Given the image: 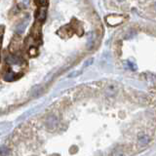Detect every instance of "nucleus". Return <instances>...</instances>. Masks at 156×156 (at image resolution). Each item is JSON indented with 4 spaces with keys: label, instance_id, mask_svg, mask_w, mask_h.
Masks as SVG:
<instances>
[{
    "label": "nucleus",
    "instance_id": "obj_9",
    "mask_svg": "<svg viewBox=\"0 0 156 156\" xmlns=\"http://www.w3.org/2000/svg\"><path fill=\"white\" fill-rule=\"evenodd\" d=\"M81 73V71H74V72H72V73H70L68 75V77H75V76H77V75H79V74Z\"/></svg>",
    "mask_w": 156,
    "mask_h": 156
},
{
    "label": "nucleus",
    "instance_id": "obj_8",
    "mask_svg": "<svg viewBox=\"0 0 156 156\" xmlns=\"http://www.w3.org/2000/svg\"><path fill=\"white\" fill-rule=\"evenodd\" d=\"M15 76H16V74L15 73H7L6 75H5V80L7 81H12V80H14L15 79Z\"/></svg>",
    "mask_w": 156,
    "mask_h": 156
},
{
    "label": "nucleus",
    "instance_id": "obj_3",
    "mask_svg": "<svg viewBox=\"0 0 156 156\" xmlns=\"http://www.w3.org/2000/svg\"><path fill=\"white\" fill-rule=\"evenodd\" d=\"M46 18V8L45 7H42L38 10V13H37V19L39 20L40 21H43Z\"/></svg>",
    "mask_w": 156,
    "mask_h": 156
},
{
    "label": "nucleus",
    "instance_id": "obj_6",
    "mask_svg": "<svg viewBox=\"0 0 156 156\" xmlns=\"http://www.w3.org/2000/svg\"><path fill=\"white\" fill-rule=\"evenodd\" d=\"M9 153H10V150L7 147H5V146H1L0 147V155L1 156H8Z\"/></svg>",
    "mask_w": 156,
    "mask_h": 156
},
{
    "label": "nucleus",
    "instance_id": "obj_7",
    "mask_svg": "<svg viewBox=\"0 0 156 156\" xmlns=\"http://www.w3.org/2000/svg\"><path fill=\"white\" fill-rule=\"evenodd\" d=\"M49 121H51V123H50V122H47V125H48V127H49V128H55V126H56V124H57V120H56V118H55V117H50L49 119Z\"/></svg>",
    "mask_w": 156,
    "mask_h": 156
},
{
    "label": "nucleus",
    "instance_id": "obj_2",
    "mask_svg": "<svg viewBox=\"0 0 156 156\" xmlns=\"http://www.w3.org/2000/svg\"><path fill=\"white\" fill-rule=\"evenodd\" d=\"M28 21H29V17H26V18L23 20L20 25H17L16 27V32L17 33H23V31L25 30L26 26L28 25Z\"/></svg>",
    "mask_w": 156,
    "mask_h": 156
},
{
    "label": "nucleus",
    "instance_id": "obj_12",
    "mask_svg": "<svg viewBox=\"0 0 156 156\" xmlns=\"http://www.w3.org/2000/svg\"><path fill=\"white\" fill-rule=\"evenodd\" d=\"M155 11H156V4H155Z\"/></svg>",
    "mask_w": 156,
    "mask_h": 156
},
{
    "label": "nucleus",
    "instance_id": "obj_4",
    "mask_svg": "<svg viewBox=\"0 0 156 156\" xmlns=\"http://www.w3.org/2000/svg\"><path fill=\"white\" fill-rule=\"evenodd\" d=\"M21 60L18 57H14V56H10L7 58V62L10 64H21Z\"/></svg>",
    "mask_w": 156,
    "mask_h": 156
},
{
    "label": "nucleus",
    "instance_id": "obj_11",
    "mask_svg": "<svg viewBox=\"0 0 156 156\" xmlns=\"http://www.w3.org/2000/svg\"><path fill=\"white\" fill-rule=\"evenodd\" d=\"M118 1H121L122 2V1H124V0H118Z\"/></svg>",
    "mask_w": 156,
    "mask_h": 156
},
{
    "label": "nucleus",
    "instance_id": "obj_10",
    "mask_svg": "<svg viewBox=\"0 0 156 156\" xmlns=\"http://www.w3.org/2000/svg\"><path fill=\"white\" fill-rule=\"evenodd\" d=\"M29 1L30 0H21V3L25 5V7H27L28 5H29Z\"/></svg>",
    "mask_w": 156,
    "mask_h": 156
},
{
    "label": "nucleus",
    "instance_id": "obj_5",
    "mask_svg": "<svg viewBox=\"0 0 156 156\" xmlns=\"http://www.w3.org/2000/svg\"><path fill=\"white\" fill-rule=\"evenodd\" d=\"M148 143H149V139H148L147 136L143 135L141 137L139 138V145H141V146L146 145Z\"/></svg>",
    "mask_w": 156,
    "mask_h": 156
},
{
    "label": "nucleus",
    "instance_id": "obj_13",
    "mask_svg": "<svg viewBox=\"0 0 156 156\" xmlns=\"http://www.w3.org/2000/svg\"><path fill=\"white\" fill-rule=\"evenodd\" d=\"M155 91H156V90H155ZM154 93H156V92H154Z\"/></svg>",
    "mask_w": 156,
    "mask_h": 156
},
{
    "label": "nucleus",
    "instance_id": "obj_1",
    "mask_svg": "<svg viewBox=\"0 0 156 156\" xmlns=\"http://www.w3.org/2000/svg\"><path fill=\"white\" fill-rule=\"evenodd\" d=\"M125 17L124 16H120V15H110V16H107L105 18L106 20V23H108L109 25H117L119 23H121L122 21H124Z\"/></svg>",
    "mask_w": 156,
    "mask_h": 156
}]
</instances>
